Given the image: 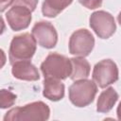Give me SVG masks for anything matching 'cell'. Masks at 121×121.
Returning a JSON list of instances; mask_svg holds the SVG:
<instances>
[{"instance_id":"6da1fadb","label":"cell","mask_w":121,"mask_h":121,"mask_svg":"<svg viewBox=\"0 0 121 121\" xmlns=\"http://www.w3.org/2000/svg\"><path fill=\"white\" fill-rule=\"evenodd\" d=\"M50 109L43 101H35L23 107L9 110L4 116V121H44L49 118Z\"/></svg>"},{"instance_id":"7a4b0ae2","label":"cell","mask_w":121,"mask_h":121,"mask_svg":"<svg viewBox=\"0 0 121 121\" xmlns=\"http://www.w3.org/2000/svg\"><path fill=\"white\" fill-rule=\"evenodd\" d=\"M37 48V42L32 34L23 33L12 38L9 49V60L12 65L18 60H30Z\"/></svg>"},{"instance_id":"3957f363","label":"cell","mask_w":121,"mask_h":121,"mask_svg":"<svg viewBox=\"0 0 121 121\" xmlns=\"http://www.w3.org/2000/svg\"><path fill=\"white\" fill-rule=\"evenodd\" d=\"M44 78L65 79L72 73V62L67 57L59 53H50L41 64Z\"/></svg>"},{"instance_id":"277c9868","label":"cell","mask_w":121,"mask_h":121,"mask_svg":"<svg viewBox=\"0 0 121 121\" xmlns=\"http://www.w3.org/2000/svg\"><path fill=\"white\" fill-rule=\"evenodd\" d=\"M97 93V85L94 80L82 78L75 80L69 87L68 95L71 103L78 108L91 104Z\"/></svg>"},{"instance_id":"5b68a950","label":"cell","mask_w":121,"mask_h":121,"mask_svg":"<svg viewBox=\"0 0 121 121\" xmlns=\"http://www.w3.org/2000/svg\"><path fill=\"white\" fill-rule=\"evenodd\" d=\"M92 78L96 85H98V87L106 88L118 80V67L116 63L110 59L102 60L95 63Z\"/></svg>"},{"instance_id":"8992f818","label":"cell","mask_w":121,"mask_h":121,"mask_svg":"<svg viewBox=\"0 0 121 121\" xmlns=\"http://www.w3.org/2000/svg\"><path fill=\"white\" fill-rule=\"evenodd\" d=\"M89 24L91 28L100 39H109L116 30L113 16L105 10L93 12L90 16Z\"/></svg>"},{"instance_id":"52a82bcc","label":"cell","mask_w":121,"mask_h":121,"mask_svg":"<svg viewBox=\"0 0 121 121\" xmlns=\"http://www.w3.org/2000/svg\"><path fill=\"white\" fill-rule=\"evenodd\" d=\"M94 45L93 34L85 28H80L73 32L69 39V53L78 57H87L92 52Z\"/></svg>"},{"instance_id":"ba28073f","label":"cell","mask_w":121,"mask_h":121,"mask_svg":"<svg viewBox=\"0 0 121 121\" xmlns=\"http://www.w3.org/2000/svg\"><path fill=\"white\" fill-rule=\"evenodd\" d=\"M31 34L35 38L38 44L42 47L51 49L57 44L58 33L56 31V28L50 22H37L32 27Z\"/></svg>"},{"instance_id":"9c48e42d","label":"cell","mask_w":121,"mask_h":121,"mask_svg":"<svg viewBox=\"0 0 121 121\" xmlns=\"http://www.w3.org/2000/svg\"><path fill=\"white\" fill-rule=\"evenodd\" d=\"M31 10L24 6H11L6 13V19L9 27L14 31H19L28 27L32 16Z\"/></svg>"},{"instance_id":"30bf717a","label":"cell","mask_w":121,"mask_h":121,"mask_svg":"<svg viewBox=\"0 0 121 121\" xmlns=\"http://www.w3.org/2000/svg\"><path fill=\"white\" fill-rule=\"evenodd\" d=\"M11 66V74L15 78L27 81H36L40 78L37 67L30 60H18Z\"/></svg>"},{"instance_id":"8fae6325","label":"cell","mask_w":121,"mask_h":121,"mask_svg":"<svg viewBox=\"0 0 121 121\" xmlns=\"http://www.w3.org/2000/svg\"><path fill=\"white\" fill-rule=\"evenodd\" d=\"M43 83V95L45 98L51 101H59L63 98L64 84L60 81V79L44 78V80Z\"/></svg>"},{"instance_id":"7c38bea8","label":"cell","mask_w":121,"mask_h":121,"mask_svg":"<svg viewBox=\"0 0 121 121\" xmlns=\"http://www.w3.org/2000/svg\"><path fill=\"white\" fill-rule=\"evenodd\" d=\"M117 100L118 94L112 87H109L99 95L96 103V111L98 112H109Z\"/></svg>"},{"instance_id":"4fadbf2b","label":"cell","mask_w":121,"mask_h":121,"mask_svg":"<svg viewBox=\"0 0 121 121\" xmlns=\"http://www.w3.org/2000/svg\"><path fill=\"white\" fill-rule=\"evenodd\" d=\"M70 60L72 62V73L70 75V78L74 81L87 78L91 70V66L88 60H86L84 57H75Z\"/></svg>"},{"instance_id":"5bb4252c","label":"cell","mask_w":121,"mask_h":121,"mask_svg":"<svg viewBox=\"0 0 121 121\" xmlns=\"http://www.w3.org/2000/svg\"><path fill=\"white\" fill-rule=\"evenodd\" d=\"M72 2L73 0H44L42 5V12L45 17L54 18Z\"/></svg>"},{"instance_id":"9a60e30c","label":"cell","mask_w":121,"mask_h":121,"mask_svg":"<svg viewBox=\"0 0 121 121\" xmlns=\"http://www.w3.org/2000/svg\"><path fill=\"white\" fill-rule=\"evenodd\" d=\"M0 97H1V103L0 107L1 109H7L14 105L17 95L7 89H2L0 91Z\"/></svg>"},{"instance_id":"2e32d148","label":"cell","mask_w":121,"mask_h":121,"mask_svg":"<svg viewBox=\"0 0 121 121\" xmlns=\"http://www.w3.org/2000/svg\"><path fill=\"white\" fill-rule=\"evenodd\" d=\"M38 4V0H12L10 6H24L28 8L31 11H34Z\"/></svg>"},{"instance_id":"e0dca14e","label":"cell","mask_w":121,"mask_h":121,"mask_svg":"<svg viewBox=\"0 0 121 121\" xmlns=\"http://www.w3.org/2000/svg\"><path fill=\"white\" fill-rule=\"evenodd\" d=\"M103 0H78V2L85 8L89 9H95L100 8Z\"/></svg>"},{"instance_id":"ac0fdd59","label":"cell","mask_w":121,"mask_h":121,"mask_svg":"<svg viewBox=\"0 0 121 121\" xmlns=\"http://www.w3.org/2000/svg\"><path fill=\"white\" fill-rule=\"evenodd\" d=\"M11 1L12 0H1V12H3L8 7H9L11 5Z\"/></svg>"},{"instance_id":"d6986e66","label":"cell","mask_w":121,"mask_h":121,"mask_svg":"<svg viewBox=\"0 0 121 121\" xmlns=\"http://www.w3.org/2000/svg\"><path fill=\"white\" fill-rule=\"evenodd\" d=\"M116 114H117V118L119 120H121V101L117 107V110H116Z\"/></svg>"},{"instance_id":"ffe728a7","label":"cell","mask_w":121,"mask_h":121,"mask_svg":"<svg viewBox=\"0 0 121 121\" xmlns=\"http://www.w3.org/2000/svg\"><path fill=\"white\" fill-rule=\"evenodd\" d=\"M117 21H118V23H119V25L121 26V11L118 13V15H117Z\"/></svg>"}]
</instances>
